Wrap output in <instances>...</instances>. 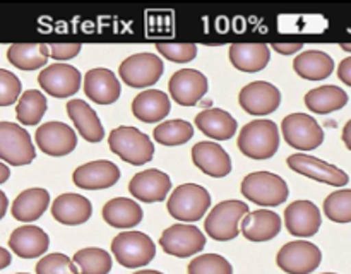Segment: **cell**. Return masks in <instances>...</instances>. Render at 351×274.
<instances>
[{"instance_id": "2", "label": "cell", "mask_w": 351, "mask_h": 274, "mask_svg": "<svg viewBox=\"0 0 351 274\" xmlns=\"http://www.w3.org/2000/svg\"><path fill=\"white\" fill-rule=\"evenodd\" d=\"M108 146L113 154L130 164H146L154 156V144L136 127H117L110 132Z\"/></svg>"}, {"instance_id": "12", "label": "cell", "mask_w": 351, "mask_h": 274, "mask_svg": "<svg viewBox=\"0 0 351 274\" xmlns=\"http://www.w3.org/2000/svg\"><path fill=\"white\" fill-rule=\"evenodd\" d=\"M287 163L297 173L312 178L315 182H321V184L332 185V187H345L350 182L348 173L343 171L341 168L335 166L331 163H326V161L319 160V158L308 156V154H291L287 160Z\"/></svg>"}, {"instance_id": "33", "label": "cell", "mask_w": 351, "mask_h": 274, "mask_svg": "<svg viewBox=\"0 0 351 274\" xmlns=\"http://www.w3.org/2000/svg\"><path fill=\"white\" fill-rule=\"evenodd\" d=\"M7 60L21 71H36L47 65L48 47L38 43H16L7 50Z\"/></svg>"}, {"instance_id": "28", "label": "cell", "mask_w": 351, "mask_h": 274, "mask_svg": "<svg viewBox=\"0 0 351 274\" xmlns=\"http://www.w3.org/2000/svg\"><path fill=\"white\" fill-rule=\"evenodd\" d=\"M195 125L209 139L228 140L235 136L239 123L225 110L208 108L197 113V116H195Z\"/></svg>"}, {"instance_id": "5", "label": "cell", "mask_w": 351, "mask_h": 274, "mask_svg": "<svg viewBox=\"0 0 351 274\" xmlns=\"http://www.w3.org/2000/svg\"><path fill=\"white\" fill-rule=\"evenodd\" d=\"M249 212V206L242 201H223L211 209L204 221L206 235L218 242H228L239 236L240 221Z\"/></svg>"}, {"instance_id": "29", "label": "cell", "mask_w": 351, "mask_h": 274, "mask_svg": "<svg viewBox=\"0 0 351 274\" xmlns=\"http://www.w3.org/2000/svg\"><path fill=\"white\" fill-rule=\"evenodd\" d=\"M48 206H50V194L45 188L34 187L23 190L14 199L10 212H12L17 221L31 223L41 218L48 209Z\"/></svg>"}, {"instance_id": "9", "label": "cell", "mask_w": 351, "mask_h": 274, "mask_svg": "<svg viewBox=\"0 0 351 274\" xmlns=\"http://www.w3.org/2000/svg\"><path fill=\"white\" fill-rule=\"evenodd\" d=\"M278 267L287 274H311L321 266L322 252L307 240L285 243L276 256Z\"/></svg>"}, {"instance_id": "16", "label": "cell", "mask_w": 351, "mask_h": 274, "mask_svg": "<svg viewBox=\"0 0 351 274\" xmlns=\"http://www.w3.org/2000/svg\"><path fill=\"white\" fill-rule=\"evenodd\" d=\"M34 140L41 153L48 156H67L77 146L74 129L62 122H47L34 132Z\"/></svg>"}, {"instance_id": "49", "label": "cell", "mask_w": 351, "mask_h": 274, "mask_svg": "<svg viewBox=\"0 0 351 274\" xmlns=\"http://www.w3.org/2000/svg\"><path fill=\"white\" fill-rule=\"evenodd\" d=\"M134 274H163L160 273V271H154V269H143V271H137V273Z\"/></svg>"}, {"instance_id": "25", "label": "cell", "mask_w": 351, "mask_h": 274, "mask_svg": "<svg viewBox=\"0 0 351 274\" xmlns=\"http://www.w3.org/2000/svg\"><path fill=\"white\" fill-rule=\"evenodd\" d=\"M67 113L82 139H86L88 142L103 140L105 129L101 125V120L84 99H71L67 103Z\"/></svg>"}, {"instance_id": "31", "label": "cell", "mask_w": 351, "mask_h": 274, "mask_svg": "<svg viewBox=\"0 0 351 274\" xmlns=\"http://www.w3.org/2000/svg\"><path fill=\"white\" fill-rule=\"evenodd\" d=\"M293 68L307 81H324L335 71V60L324 51L307 50L295 57Z\"/></svg>"}, {"instance_id": "8", "label": "cell", "mask_w": 351, "mask_h": 274, "mask_svg": "<svg viewBox=\"0 0 351 274\" xmlns=\"http://www.w3.org/2000/svg\"><path fill=\"white\" fill-rule=\"evenodd\" d=\"M285 140L298 151L317 149L324 142V130L317 120L307 113H291L281 122Z\"/></svg>"}, {"instance_id": "32", "label": "cell", "mask_w": 351, "mask_h": 274, "mask_svg": "<svg viewBox=\"0 0 351 274\" xmlns=\"http://www.w3.org/2000/svg\"><path fill=\"white\" fill-rule=\"evenodd\" d=\"M348 103V95L339 86H321V88L311 89L305 95V105L311 112L319 115L338 112Z\"/></svg>"}, {"instance_id": "24", "label": "cell", "mask_w": 351, "mask_h": 274, "mask_svg": "<svg viewBox=\"0 0 351 274\" xmlns=\"http://www.w3.org/2000/svg\"><path fill=\"white\" fill-rule=\"evenodd\" d=\"M93 214V208L89 199L81 194H60L51 202V216L55 221L67 226H77L88 221Z\"/></svg>"}, {"instance_id": "18", "label": "cell", "mask_w": 351, "mask_h": 274, "mask_svg": "<svg viewBox=\"0 0 351 274\" xmlns=\"http://www.w3.org/2000/svg\"><path fill=\"white\" fill-rule=\"evenodd\" d=\"M322 225L321 211L312 201H295L285 209V226L298 238L314 236Z\"/></svg>"}, {"instance_id": "11", "label": "cell", "mask_w": 351, "mask_h": 274, "mask_svg": "<svg viewBox=\"0 0 351 274\" xmlns=\"http://www.w3.org/2000/svg\"><path fill=\"white\" fill-rule=\"evenodd\" d=\"M160 245L163 252L168 256L185 259V257L195 256L206 247V235L194 225L187 223H177L171 225L161 233Z\"/></svg>"}, {"instance_id": "42", "label": "cell", "mask_w": 351, "mask_h": 274, "mask_svg": "<svg viewBox=\"0 0 351 274\" xmlns=\"http://www.w3.org/2000/svg\"><path fill=\"white\" fill-rule=\"evenodd\" d=\"M81 45L79 43H58L50 45L48 47V57L55 58V60H71V58L77 57L81 51Z\"/></svg>"}, {"instance_id": "48", "label": "cell", "mask_w": 351, "mask_h": 274, "mask_svg": "<svg viewBox=\"0 0 351 274\" xmlns=\"http://www.w3.org/2000/svg\"><path fill=\"white\" fill-rule=\"evenodd\" d=\"M9 177H10L9 166H7V164H3V163H0V185L5 184V182L9 180Z\"/></svg>"}, {"instance_id": "13", "label": "cell", "mask_w": 351, "mask_h": 274, "mask_svg": "<svg viewBox=\"0 0 351 274\" xmlns=\"http://www.w3.org/2000/svg\"><path fill=\"white\" fill-rule=\"evenodd\" d=\"M81 82V72L69 64L48 65L38 75V84L53 98H71L79 91Z\"/></svg>"}, {"instance_id": "22", "label": "cell", "mask_w": 351, "mask_h": 274, "mask_svg": "<svg viewBox=\"0 0 351 274\" xmlns=\"http://www.w3.org/2000/svg\"><path fill=\"white\" fill-rule=\"evenodd\" d=\"M84 92L98 105H112L122 95V84L108 68H91L84 77Z\"/></svg>"}, {"instance_id": "4", "label": "cell", "mask_w": 351, "mask_h": 274, "mask_svg": "<svg viewBox=\"0 0 351 274\" xmlns=\"http://www.w3.org/2000/svg\"><path fill=\"white\" fill-rule=\"evenodd\" d=\"M209 206H211V195L202 185L182 184L170 195L167 208L171 218L191 225L202 219Z\"/></svg>"}, {"instance_id": "44", "label": "cell", "mask_w": 351, "mask_h": 274, "mask_svg": "<svg viewBox=\"0 0 351 274\" xmlns=\"http://www.w3.org/2000/svg\"><path fill=\"white\" fill-rule=\"evenodd\" d=\"M338 77L341 79L345 84L351 86V57H346L345 60L339 64L338 67Z\"/></svg>"}, {"instance_id": "1", "label": "cell", "mask_w": 351, "mask_h": 274, "mask_svg": "<svg viewBox=\"0 0 351 274\" xmlns=\"http://www.w3.org/2000/svg\"><path fill=\"white\" fill-rule=\"evenodd\" d=\"M280 147V132L273 120H252L239 134V149L252 160H269Z\"/></svg>"}, {"instance_id": "43", "label": "cell", "mask_w": 351, "mask_h": 274, "mask_svg": "<svg viewBox=\"0 0 351 274\" xmlns=\"http://www.w3.org/2000/svg\"><path fill=\"white\" fill-rule=\"evenodd\" d=\"M273 48L274 51H278V53L281 55H295L298 53V51L304 48V45L302 43H273Z\"/></svg>"}, {"instance_id": "38", "label": "cell", "mask_w": 351, "mask_h": 274, "mask_svg": "<svg viewBox=\"0 0 351 274\" xmlns=\"http://www.w3.org/2000/svg\"><path fill=\"white\" fill-rule=\"evenodd\" d=\"M189 274H233V266L219 253H202L192 259L187 267Z\"/></svg>"}, {"instance_id": "7", "label": "cell", "mask_w": 351, "mask_h": 274, "mask_svg": "<svg viewBox=\"0 0 351 274\" xmlns=\"http://www.w3.org/2000/svg\"><path fill=\"white\" fill-rule=\"evenodd\" d=\"M36 158L34 144L24 127L12 122H0V160L10 166H24Z\"/></svg>"}, {"instance_id": "35", "label": "cell", "mask_w": 351, "mask_h": 274, "mask_svg": "<svg viewBox=\"0 0 351 274\" xmlns=\"http://www.w3.org/2000/svg\"><path fill=\"white\" fill-rule=\"evenodd\" d=\"M72 262L79 267L81 274H108L112 271V256L98 247H86L77 250Z\"/></svg>"}, {"instance_id": "23", "label": "cell", "mask_w": 351, "mask_h": 274, "mask_svg": "<svg viewBox=\"0 0 351 274\" xmlns=\"http://www.w3.org/2000/svg\"><path fill=\"white\" fill-rule=\"evenodd\" d=\"M281 232V218L269 209L249 211L240 221V233L250 242H267Z\"/></svg>"}, {"instance_id": "20", "label": "cell", "mask_w": 351, "mask_h": 274, "mask_svg": "<svg viewBox=\"0 0 351 274\" xmlns=\"http://www.w3.org/2000/svg\"><path fill=\"white\" fill-rule=\"evenodd\" d=\"M192 161L202 173L213 178H223L232 171V158L219 144L213 140L197 142L192 147Z\"/></svg>"}, {"instance_id": "27", "label": "cell", "mask_w": 351, "mask_h": 274, "mask_svg": "<svg viewBox=\"0 0 351 274\" xmlns=\"http://www.w3.org/2000/svg\"><path fill=\"white\" fill-rule=\"evenodd\" d=\"M170 98L160 89H146L132 101V113L136 119L146 123H158L170 113Z\"/></svg>"}, {"instance_id": "30", "label": "cell", "mask_w": 351, "mask_h": 274, "mask_svg": "<svg viewBox=\"0 0 351 274\" xmlns=\"http://www.w3.org/2000/svg\"><path fill=\"white\" fill-rule=\"evenodd\" d=\"M103 219L113 228H134L143 221V208L134 199L115 197L103 206Z\"/></svg>"}, {"instance_id": "17", "label": "cell", "mask_w": 351, "mask_h": 274, "mask_svg": "<svg viewBox=\"0 0 351 274\" xmlns=\"http://www.w3.org/2000/svg\"><path fill=\"white\" fill-rule=\"evenodd\" d=\"M72 180L84 190L110 188L120 180V168L108 160H96L81 164L72 173Z\"/></svg>"}, {"instance_id": "37", "label": "cell", "mask_w": 351, "mask_h": 274, "mask_svg": "<svg viewBox=\"0 0 351 274\" xmlns=\"http://www.w3.org/2000/svg\"><path fill=\"white\" fill-rule=\"evenodd\" d=\"M324 212L335 223H351V188L329 194L324 201Z\"/></svg>"}, {"instance_id": "10", "label": "cell", "mask_w": 351, "mask_h": 274, "mask_svg": "<svg viewBox=\"0 0 351 274\" xmlns=\"http://www.w3.org/2000/svg\"><path fill=\"white\" fill-rule=\"evenodd\" d=\"M163 72V60L154 53L130 55L120 64L119 68L120 79L130 88H149L160 81Z\"/></svg>"}, {"instance_id": "34", "label": "cell", "mask_w": 351, "mask_h": 274, "mask_svg": "<svg viewBox=\"0 0 351 274\" xmlns=\"http://www.w3.org/2000/svg\"><path fill=\"white\" fill-rule=\"evenodd\" d=\"M47 98L38 89H27L17 99L16 116L23 125H38L47 113Z\"/></svg>"}, {"instance_id": "6", "label": "cell", "mask_w": 351, "mask_h": 274, "mask_svg": "<svg viewBox=\"0 0 351 274\" xmlns=\"http://www.w3.org/2000/svg\"><path fill=\"white\" fill-rule=\"evenodd\" d=\"M112 252L117 262L129 269L149 264L156 256V245L143 232H123L112 242Z\"/></svg>"}, {"instance_id": "14", "label": "cell", "mask_w": 351, "mask_h": 274, "mask_svg": "<svg viewBox=\"0 0 351 274\" xmlns=\"http://www.w3.org/2000/svg\"><path fill=\"white\" fill-rule=\"evenodd\" d=\"M168 89L175 103L182 106H195L208 92V77L195 68H182L171 75Z\"/></svg>"}, {"instance_id": "52", "label": "cell", "mask_w": 351, "mask_h": 274, "mask_svg": "<svg viewBox=\"0 0 351 274\" xmlns=\"http://www.w3.org/2000/svg\"><path fill=\"white\" fill-rule=\"evenodd\" d=\"M17 274H27V273H17Z\"/></svg>"}, {"instance_id": "46", "label": "cell", "mask_w": 351, "mask_h": 274, "mask_svg": "<svg viewBox=\"0 0 351 274\" xmlns=\"http://www.w3.org/2000/svg\"><path fill=\"white\" fill-rule=\"evenodd\" d=\"M343 142H345V146L351 151V120L346 122L345 129H343Z\"/></svg>"}, {"instance_id": "51", "label": "cell", "mask_w": 351, "mask_h": 274, "mask_svg": "<svg viewBox=\"0 0 351 274\" xmlns=\"http://www.w3.org/2000/svg\"><path fill=\"white\" fill-rule=\"evenodd\" d=\"M322 274H336V273H322Z\"/></svg>"}, {"instance_id": "45", "label": "cell", "mask_w": 351, "mask_h": 274, "mask_svg": "<svg viewBox=\"0 0 351 274\" xmlns=\"http://www.w3.org/2000/svg\"><path fill=\"white\" fill-rule=\"evenodd\" d=\"M10 262H12L10 252L7 249H3V247H0V271L5 269L7 266H10Z\"/></svg>"}, {"instance_id": "3", "label": "cell", "mask_w": 351, "mask_h": 274, "mask_svg": "<svg viewBox=\"0 0 351 274\" xmlns=\"http://www.w3.org/2000/svg\"><path fill=\"white\" fill-rule=\"evenodd\" d=\"M243 197L264 208H276L288 199V185L280 175L271 171H254L242 180L240 185Z\"/></svg>"}, {"instance_id": "50", "label": "cell", "mask_w": 351, "mask_h": 274, "mask_svg": "<svg viewBox=\"0 0 351 274\" xmlns=\"http://www.w3.org/2000/svg\"><path fill=\"white\" fill-rule=\"evenodd\" d=\"M341 48H343V50H345V51H351V45H348V43H343Z\"/></svg>"}, {"instance_id": "36", "label": "cell", "mask_w": 351, "mask_h": 274, "mask_svg": "<svg viewBox=\"0 0 351 274\" xmlns=\"http://www.w3.org/2000/svg\"><path fill=\"white\" fill-rule=\"evenodd\" d=\"M153 136L163 146H182L192 139L194 125L182 119L168 120V122H161L160 125H156Z\"/></svg>"}, {"instance_id": "21", "label": "cell", "mask_w": 351, "mask_h": 274, "mask_svg": "<svg viewBox=\"0 0 351 274\" xmlns=\"http://www.w3.org/2000/svg\"><path fill=\"white\" fill-rule=\"evenodd\" d=\"M50 247V238L36 225H23L9 236V249L21 259H36Z\"/></svg>"}, {"instance_id": "19", "label": "cell", "mask_w": 351, "mask_h": 274, "mask_svg": "<svg viewBox=\"0 0 351 274\" xmlns=\"http://www.w3.org/2000/svg\"><path fill=\"white\" fill-rule=\"evenodd\" d=\"M171 188V180L165 171L151 168L139 171L129 182V192L134 199L143 202H161Z\"/></svg>"}, {"instance_id": "15", "label": "cell", "mask_w": 351, "mask_h": 274, "mask_svg": "<svg viewBox=\"0 0 351 274\" xmlns=\"http://www.w3.org/2000/svg\"><path fill=\"white\" fill-rule=\"evenodd\" d=\"M239 103L243 112L263 116L276 112L281 103V92L267 81H254L243 86L239 95Z\"/></svg>"}, {"instance_id": "41", "label": "cell", "mask_w": 351, "mask_h": 274, "mask_svg": "<svg viewBox=\"0 0 351 274\" xmlns=\"http://www.w3.org/2000/svg\"><path fill=\"white\" fill-rule=\"evenodd\" d=\"M156 48L165 58L178 64H185L197 57V47L194 43H158Z\"/></svg>"}, {"instance_id": "47", "label": "cell", "mask_w": 351, "mask_h": 274, "mask_svg": "<svg viewBox=\"0 0 351 274\" xmlns=\"http://www.w3.org/2000/svg\"><path fill=\"white\" fill-rule=\"evenodd\" d=\"M7 208H9V199H7V195L0 190V219L5 216Z\"/></svg>"}, {"instance_id": "39", "label": "cell", "mask_w": 351, "mask_h": 274, "mask_svg": "<svg viewBox=\"0 0 351 274\" xmlns=\"http://www.w3.org/2000/svg\"><path fill=\"white\" fill-rule=\"evenodd\" d=\"M36 274H79V271L65 253L53 252L38 260Z\"/></svg>"}, {"instance_id": "26", "label": "cell", "mask_w": 351, "mask_h": 274, "mask_svg": "<svg viewBox=\"0 0 351 274\" xmlns=\"http://www.w3.org/2000/svg\"><path fill=\"white\" fill-rule=\"evenodd\" d=\"M230 62L237 71L261 72L271 60V50L264 43H235L230 47Z\"/></svg>"}, {"instance_id": "40", "label": "cell", "mask_w": 351, "mask_h": 274, "mask_svg": "<svg viewBox=\"0 0 351 274\" xmlns=\"http://www.w3.org/2000/svg\"><path fill=\"white\" fill-rule=\"evenodd\" d=\"M23 86L19 77L10 71L0 68V106H10L19 99Z\"/></svg>"}]
</instances>
